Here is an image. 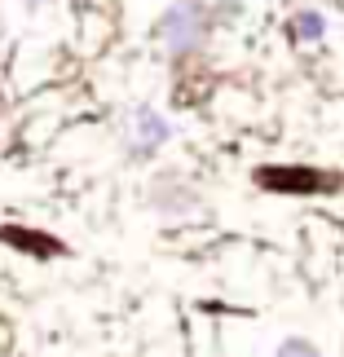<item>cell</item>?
Segmentation results:
<instances>
[{"instance_id": "4", "label": "cell", "mask_w": 344, "mask_h": 357, "mask_svg": "<svg viewBox=\"0 0 344 357\" xmlns=\"http://www.w3.org/2000/svg\"><path fill=\"white\" fill-rule=\"evenodd\" d=\"M274 357H322V349L313 344L309 335H283L274 344Z\"/></svg>"}, {"instance_id": "5", "label": "cell", "mask_w": 344, "mask_h": 357, "mask_svg": "<svg viewBox=\"0 0 344 357\" xmlns=\"http://www.w3.org/2000/svg\"><path fill=\"white\" fill-rule=\"evenodd\" d=\"M221 13H225V18H239L243 5H239V0H221Z\"/></svg>"}, {"instance_id": "3", "label": "cell", "mask_w": 344, "mask_h": 357, "mask_svg": "<svg viewBox=\"0 0 344 357\" xmlns=\"http://www.w3.org/2000/svg\"><path fill=\"white\" fill-rule=\"evenodd\" d=\"M292 31H296L300 45H318V40L327 36V13L322 9H296Z\"/></svg>"}, {"instance_id": "1", "label": "cell", "mask_w": 344, "mask_h": 357, "mask_svg": "<svg viewBox=\"0 0 344 357\" xmlns=\"http://www.w3.org/2000/svg\"><path fill=\"white\" fill-rule=\"evenodd\" d=\"M208 26H212L208 5H199V0H181V5H168V13L159 18V40H163V49H168L172 58H190V53L203 49Z\"/></svg>"}, {"instance_id": "2", "label": "cell", "mask_w": 344, "mask_h": 357, "mask_svg": "<svg viewBox=\"0 0 344 357\" xmlns=\"http://www.w3.org/2000/svg\"><path fill=\"white\" fill-rule=\"evenodd\" d=\"M168 137H172V123L163 119L155 106H142V111L133 115V146L128 150H133L137 159H150L163 142H168Z\"/></svg>"}]
</instances>
